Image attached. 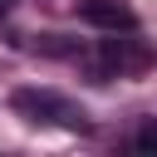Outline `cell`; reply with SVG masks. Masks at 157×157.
Wrapping results in <instances>:
<instances>
[{"label": "cell", "mask_w": 157, "mask_h": 157, "mask_svg": "<svg viewBox=\"0 0 157 157\" xmlns=\"http://www.w3.org/2000/svg\"><path fill=\"white\" fill-rule=\"evenodd\" d=\"M10 103H15V113H25L29 123H64V128H88L83 108H74L69 98H59V93H49V88H20Z\"/></svg>", "instance_id": "obj_1"}, {"label": "cell", "mask_w": 157, "mask_h": 157, "mask_svg": "<svg viewBox=\"0 0 157 157\" xmlns=\"http://www.w3.org/2000/svg\"><path fill=\"white\" fill-rule=\"evenodd\" d=\"M74 10H78V20L83 25H98V29H137V15H132V5L128 0H74Z\"/></svg>", "instance_id": "obj_2"}, {"label": "cell", "mask_w": 157, "mask_h": 157, "mask_svg": "<svg viewBox=\"0 0 157 157\" xmlns=\"http://www.w3.org/2000/svg\"><path fill=\"white\" fill-rule=\"evenodd\" d=\"M147 59H152V54H147L137 39H103V64H108V74H113V69H118V74H123V69H142Z\"/></svg>", "instance_id": "obj_3"}, {"label": "cell", "mask_w": 157, "mask_h": 157, "mask_svg": "<svg viewBox=\"0 0 157 157\" xmlns=\"http://www.w3.org/2000/svg\"><path fill=\"white\" fill-rule=\"evenodd\" d=\"M132 147H137V152H157V118H147V123L137 128V137H132Z\"/></svg>", "instance_id": "obj_4"}, {"label": "cell", "mask_w": 157, "mask_h": 157, "mask_svg": "<svg viewBox=\"0 0 157 157\" xmlns=\"http://www.w3.org/2000/svg\"><path fill=\"white\" fill-rule=\"evenodd\" d=\"M10 5H15V0H0V15H5V10H10Z\"/></svg>", "instance_id": "obj_5"}]
</instances>
